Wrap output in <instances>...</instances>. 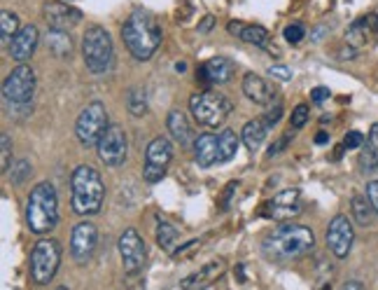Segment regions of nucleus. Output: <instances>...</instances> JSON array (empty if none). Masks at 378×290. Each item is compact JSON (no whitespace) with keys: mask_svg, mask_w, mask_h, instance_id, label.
I'll return each instance as SVG.
<instances>
[{"mask_svg":"<svg viewBox=\"0 0 378 290\" xmlns=\"http://www.w3.org/2000/svg\"><path fill=\"white\" fill-rule=\"evenodd\" d=\"M302 213V192L297 187H288L278 192L266 206H264V218L271 220H290Z\"/></svg>","mask_w":378,"mask_h":290,"instance_id":"nucleus-15","label":"nucleus"},{"mask_svg":"<svg viewBox=\"0 0 378 290\" xmlns=\"http://www.w3.org/2000/svg\"><path fill=\"white\" fill-rule=\"evenodd\" d=\"M269 75L278 80H292V70L288 66H269Z\"/></svg>","mask_w":378,"mask_h":290,"instance_id":"nucleus-39","label":"nucleus"},{"mask_svg":"<svg viewBox=\"0 0 378 290\" xmlns=\"http://www.w3.org/2000/svg\"><path fill=\"white\" fill-rule=\"evenodd\" d=\"M98 246V228L94 223L84 220L73 228V235H70V258L75 260L77 265H87L96 253Z\"/></svg>","mask_w":378,"mask_h":290,"instance_id":"nucleus-14","label":"nucleus"},{"mask_svg":"<svg viewBox=\"0 0 378 290\" xmlns=\"http://www.w3.org/2000/svg\"><path fill=\"white\" fill-rule=\"evenodd\" d=\"M325 33H327V28H325V26H318V31H316V33H313V35H311V40H313V42H318L320 38H323V35H325Z\"/></svg>","mask_w":378,"mask_h":290,"instance_id":"nucleus-47","label":"nucleus"},{"mask_svg":"<svg viewBox=\"0 0 378 290\" xmlns=\"http://www.w3.org/2000/svg\"><path fill=\"white\" fill-rule=\"evenodd\" d=\"M161 38H163V33H161L159 21H156L152 12L142 10V7H138V10H133L128 14V19L122 26L124 45L128 52H131L133 59H138V61L152 59L154 52L161 45Z\"/></svg>","mask_w":378,"mask_h":290,"instance_id":"nucleus-2","label":"nucleus"},{"mask_svg":"<svg viewBox=\"0 0 378 290\" xmlns=\"http://www.w3.org/2000/svg\"><path fill=\"white\" fill-rule=\"evenodd\" d=\"M175 70H177V73H184V70H187V63H184V61L175 63Z\"/></svg>","mask_w":378,"mask_h":290,"instance_id":"nucleus-49","label":"nucleus"},{"mask_svg":"<svg viewBox=\"0 0 378 290\" xmlns=\"http://www.w3.org/2000/svg\"><path fill=\"white\" fill-rule=\"evenodd\" d=\"M339 290H365V284L362 281H346Z\"/></svg>","mask_w":378,"mask_h":290,"instance_id":"nucleus-45","label":"nucleus"},{"mask_svg":"<svg viewBox=\"0 0 378 290\" xmlns=\"http://www.w3.org/2000/svg\"><path fill=\"white\" fill-rule=\"evenodd\" d=\"M351 211H353V220L360 225V228H369L374 220V206H372V202L367 199V197H362V195H355L353 199H351Z\"/></svg>","mask_w":378,"mask_h":290,"instance_id":"nucleus-27","label":"nucleus"},{"mask_svg":"<svg viewBox=\"0 0 378 290\" xmlns=\"http://www.w3.org/2000/svg\"><path fill=\"white\" fill-rule=\"evenodd\" d=\"M313 246H316V235H313L311 228L297 223H285L264 237L262 253L271 263H290V260L309 256Z\"/></svg>","mask_w":378,"mask_h":290,"instance_id":"nucleus-1","label":"nucleus"},{"mask_svg":"<svg viewBox=\"0 0 378 290\" xmlns=\"http://www.w3.org/2000/svg\"><path fill=\"white\" fill-rule=\"evenodd\" d=\"M243 94L250 98L252 103L269 105V103H274V98H276V87H274V84H269L262 75L245 73V77H243Z\"/></svg>","mask_w":378,"mask_h":290,"instance_id":"nucleus-21","label":"nucleus"},{"mask_svg":"<svg viewBox=\"0 0 378 290\" xmlns=\"http://www.w3.org/2000/svg\"><path fill=\"white\" fill-rule=\"evenodd\" d=\"M3 103L12 112H26L31 110L33 96H35V70L28 63H19L3 82Z\"/></svg>","mask_w":378,"mask_h":290,"instance_id":"nucleus-5","label":"nucleus"},{"mask_svg":"<svg viewBox=\"0 0 378 290\" xmlns=\"http://www.w3.org/2000/svg\"><path fill=\"white\" fill-rule=\"evenodd\" d=\"M105 185L94 166L80 164L70 176V204L77 216H96L103 206Z\"/></svg>","mask_w":378,"mask_h":290,"instance_id":"nucleus-3","label":"nucleus"},{"mask_svg":"<svg viewBox=\"0 0 378 290\" xmlns=\"http://www.w3.org/2000/svg\"><path fill=\"white\" fill-rule=\"evenodd\" d=\"M376 35H378V17L376 14H367V17H360L358 21H353L351 28L346 31V45L353 47L355 52H360V49L367 47Z\"/></svg>","mask_w":378,"mask_h":290,"instance_id":"nucleus-17","label":"nucleus"},{"mask_svg":"<svg viewBox=\"0 0 378 290\" xmlns=\"http://www.w3.org/2000/svg\"><path fill=\"white\" fill-rule=\"evenodd\" d=\"M110 126L108 122V110L101 101H91L87 103L80 115H77L75 122V136L82 145H98V140L105 133V129Z\"/></svg>","mask_w":378,"mask_h":290,"instance_id":"nucleus-9","label":"nucleus"},{"mask_svg":"<svg viewBox=\"0 0 378 290\" xmlns=\"http://www.w3.org/2000/svg\"><path fill=\"white\" fill-rule=\"evenodd\" d=\"M38 42H40L38 28H35L33 24L21 26L19 35L12 40V45H10V49H7V52L12 54V59H14V61L26 63V61L35 54V49H38Z\"/></svg>","mask_w":378,"mask_h":290,"instance_id":"nucleus-20","label":"nucleus"},{"mask_svg":"<svg viewBox=\"0 0 378 290\" xmlns=\"http://www.w3.org/2000/svg\"><path fill=\"white\" fill-rule=\"evenodd\" d=\"M26 223L33 235H52L59 225V195L52 183H38L26 202Z\"/></svg>","mask_w":378,"mask_h":290,"instance_id":"nucleus-4","label":"nucleus"},{"mask_svg":"<svg viewBox=\"0 0 378 290\" xmlns=\"http://www.w3.org/2000/svg\"><path fill=\"white\" fill-rule=\"evenodd\" d=\"M96 150H98V157H101V162L105 166H110V169L122 166L126 162V154H128L126 131L119 124H110L101 136V140H98Z\"/></svg>","mask_w":378,"mask_h":290,"instance_id":"nucleus-11","label":"nucleus"},{"mask_svg":"<svg viewBox=\"0 0 378 290\" xmlns=\"http://www.w3.org/2000/svg\"><path fill=\"white\" fill-rule=\"evenodd\" d=\"M56 290H70V288H66V286H59V288H56Z\"/></svg>","mask_w":378,"mask_h":290,"instance_id":"nucleus-50","label":"nucleus"},{"mask_svg":"<svg viewBox=\"0 0 378 290\" xmlns=\"http://www.w3.org/2000/svg\"><path fill=\"white\" fill-rule=\"evenodd\" d=\"M355 242V232H353V223L348 216H334L330 225H327V249L334 258L344 260L348 258V253L353 249Z\"/></svg>","mask_w":378,"mask_h":290,"instance_id":"nucleus-13","label":"nucleus"},{"mask_svg":"<svg viewBox=\"0 0 378 290\" xmlns=\"http://www.w3.org/2000/svg\"><path fill=\"white\" fill-rule=\"evenodd\" d=\"M231 108L234 105L229 98L224 94H220V91H212V89H203V91H198V94H191V98H189L191 117L203 126H220L227 117H229Z\"/></svg>","mask_w":378,"mask_h":290,"instance_id":"nucleus-7","label":"nucleus"},{"mask_svg":"<svg viewBox=\"0 0 378 290\" xmlns=\"http://www.w3.org/2000/svg\"><path fill=\"white\" fill-rule=\"evenodd\" d=\"M191 147H194V162L201 169H208L220 159V143L217 136H212V133H201Z\"/></svg>","mask_w":378,"mask_h":290,"instance_id":"nucleus-22","label":"nucleus"},{"mask_svg":"<svg viewBox=\"0 0 378 290\" xmlns=\"http://www.w3.org/2000/svg\"><path fill=\"white\" fill-rule=\"evenodd\" d=\"M170 159H173V145L166 136H156L149 140L145 150V164H142V178L147 183H159L166 176Z\"/></svg>","mask_w":378,"mask_h":290,"instance_id":"nucleus-10","label":"nucleus"},{"mask_svg":"<svg viewBox=\"0 0 378 290\" xmlns=\"http://www.w3.org/2000/svg\"><path fill=\"white\" fill-rule=\"evenodd\" d=\"M243 28H245L243 21H229V33H231V35H238V38H241V33H243Z\"/></svg>","mask_w":378,"mask_h":290,"instance_id":"nucleus-44","label":"nucleus"},{"mask_svg":"<svg viewBox=\"0 0 378 290\" xmlns=\"http://www.w3.org/2000/svg\"><path fill=\"white\" fill-rule=\"evenodd\" d=\"M309 115H311L309 105H306V103H299L297 108L292 110V129H304L306 122H309Z\"/></svg>","mask_w":378,"mask_h":290,"instance_id":"nucleus-35","label":"nucleus"},{"mask_svg":"<svg viewBox=\"0 0 378 290\" xmlns=\"http://www.w3.org/2000/svg\"><path fill=\"white\" fill-rule=\"evenodd\" d=\"M119 258H122V265H124V272L128 277H135V274L142 272V267H145V242H142V237L135 232L133 228H128L122 232V237H119Z\"/></svg>","mask_w":378,"mask_h":290,"instance_id":"nucleus-12","label":"nucleus"},{"mask_svg":"<svg viewBox=\"0 0 378 290\" xmlns=\"http://www.w3.org/2000/svg\"><path fill=\"white\" fill-rule=\"evenodd\" d=\"M61 267V244L56 239H40L31 251V277L38 286H47Z\"/></svg>","mask_w":378,"mask_h":290,"instance_id":"nucleus-8","label":"nucleus"},{"mask_svg":"<svg viewBox=\"0 0 378 290\" xmlns=\"http://www.w3.org/2000/svg\"><path fill=\"white\" fill-rule=\"evenodd\" d=\"M360 166H362V171H367V173L378 171V122L372 124V129H369V138H367L365 147H362Z\"/></svg>","mask_w":378,"mask_h":290,"instance_id":"nucleus-25","label":"nucleus"},{"mask_svg":"<svg viewBox=\"0 0 378 290\" xmlns=\"http://www.w3.org/2000/svg\"><path fill=\"white\" fill-rule=\"evenodd\" d=\"M175 239H177V230L170 223L156 225V244H159L163 251H173Z\"/></svg>","mask_w":378,"mask_h":290,"instance_id":"nucleus-32","label":"nucleus"},{"mask_svg":"<svg viewBox=\"0 0 378 290\" xmlns=\"http://www.w3.org/2000/svg\"><path fill=\"white\" fill-rule=\"evenodd\" d=\"M217 143H220V162H229L236 157L238 152V136L236 131L231 129H222L217 136Z\"/></svg>","mask_w":378,"mask_h":290,"instance_id":"nucleus-29","label":"nucleus"},{"mask_svg":"<svg viewBox=\"0 0 378 290\" xmlns=\"http://www.w3.org/2000/svg\"><path fill=\"white\" fill-rule=\"evenodd\" d=\"M45 21L52 28H59V31H70L82 21V12L73 5L61 3V0H52V3L45 5Z\"/></svg>","mask_w":378,"mask_h":290,"instance_id":"nucleus-16","label":"nucleus"},{"mask_svg":"<svg viewBox=\"0 0 378 290\" xmlns=\"http://www.w3.org/2000/svg\"><path fill=\"white\" fill-rule=\"evenodd\" d=\"M236 187H238V183H229V185L224 187L222 204H220V206H222V209H229V204H231V197H234V192H236Z\"/></svg>","mask_w":378,"mask_h":290,"instance_id":"nucleus-41","label":"nucleus"},{"mask_svg":"<svg viewBox=\"0 0 378 290\" xmlns=\"http://www.w3.org/2000/svg\"><path fill=\"white\" fill-rule=\"evenodd\" d=\"M166 126H168L170 136H173L182 147L194 145V140H196V138H194V131H191L189 119H187V115H184L182 110H177V108L170 110L168 117H166Z\"/></svg>","mask_w":378,"mask_h":290,"instance_id":"nucleus-23","label":"nucleus"},{"mask_svg":"<svg viewBox=\"0 0 378 290\" xmlns=\"http://www.w3.org/2000/svg\"><path fill=\"white\" fill-rule=\"evenodd\" d=\"M10 166H12V138L3 133L0 136V171H3V176H7Z\"/></svg>","mask_w":378,"mask_h":290,"instance_id":"nucleus-34","label":"nucleus"},{"mask_svg":"<svg viewBox=\"0 0 378 290\" xmlns=\"http://www.w3.org/2000/svg\"><path fill=\"white\" fill-rule=\"evenodd\" d=\"M367 199L372 202V206H374L376 216H378V180L367 183Z\"/></svg>","mask_w":378,"mask_h":290,"instance_id":"nucleus-40","label":"nucleus"},{"mask_svg":"<svg viewBox=\"0 0 378 290\" xmlns=\"http://www.w3.org/2000/svg\"><path fill=\"white\" fill-rule=\"evenodd\" d=\"M281 115H283V105H281V103H276L274 108H271L262 119H264V124H266V126H274V124H278V119H281Z\"/></svg>","mask_w":378,"mask_h":290,"instance_id":"nucleus-38","label":"nucleus"},{"mask_svg":"<svg viewBox=\"0 0 378 290\" xmlns=\"http://www.w3.org/2000/svg\"><path fill=\"white\" fill-rule=\"evenodd\" d=\"M47 49L59 59H68L73 54V38L68 35V31H59V28H49L45 35Z\"/></svg>","mask_w":378,"mask_h":290,"instance_id":"nucleus-24","label":"nucleus"},{"mask_svg":"<svg viewBox=\"0 0 378 290\" xmlns=\"http://www.w3.org/2000/svg\"><path fill=\"white\" fill-rule=\"evenodd\" d=\"M126 108L133 117H142L147 112V94L142 87H131L126 91Z\"/></svg>","mask_w":378,"mask_h":290,"instance_id":"nucleus-30","label":"nucleus"},{"mask_svg":"<svg viewBox=\"0 0 378 290\" xmlns=\"http://www.w3.org/2000/svg\"><path fill=\"white\" fill-rule=\"evenodd\" d=\"M21 31V24H19V17L14 14L12 10H3L0 12V35H3V47L10 49L12 40L17 38Z\"/></svg>","mask_w":378,"mask_h":290,"instance_id":"nucleus-28","label":"nucleus"},{"mask_svg":"<svg viewBox=\"0 0 378 290\" xmlns=\"http://www.w3.org/2000/svg\"><path fill=\"white\" fill-rule=\"evenodd\" d=\"M365 136L360 131H348L344 136V150H358V147H365Z\"/></svg>","mask_w":378,"mask_h":290,"instance_id":"nucleus-37","label":"nucleus"},{"mask_svg":"<svg viewBox=\"0 0 378 290\" xmlns=\"http://www.w3.org/2000/svg\"><path fill=\"white\" fill-rule=\"evenodd\" d=\"M241 40H245V42H250V45H257V47H266L269 45V31L266 28H262V26H245L243 28V33H241Z\"/></svg>","mask_w":378,"mask_h":290,"instance_id":"nucleus-33","label":"nucleus"},{"mask_svg":"<svg viewBox=\"0 0 378 290\" xmlns=\"http://www.w3.org/2000/svg\"><path fill=\"white\" fill-rule=\"evenodd\" d=\"M31 162L28 159H14L10 171H7V178H10L14 185H21V183H26V178H31Z\"/></svg>","mask_w":378,"mask_h":290,"instance_id":"nucleus-31","label":"nucleus"},{"mask_svg":"<svg viewBox=\"0 0 378 290\" xmlns=\"http://www.w3.org/2000/svg\"><path fill=\"white\" fill-rule=\"evenodd\" d=\"M82 56L87 70L94 75H103L112 68L115 61V47H112L110 33L103 26H89L82 38Z\"/></svg>","mask_w":378,"mask_h":290,"instance_id":"nucleus-6","label":"nucleus"},{"mask_svg":"<svg viewBox=\"0 0 378 290\" xmlns=\"http://www.w3.org/2000/svg\"><path fill=\"white\" fill-rule=\"evenodd\" d=\"M283 35H285V40H288L290 45H299V42L306 38V28L302 24H290V26H285Z\"/></svg>","mask_w":378,"mask_h":290,"instance_id":"nucleus-36","label":"nucleus"},{"mask_svg":"<svg viewBox=\"0 0 378 290\" xmlns=\"http://www.w3.org/2000/svg\"><path fill=\"white\" fill-rule=\"evenodd\" d=\"M212 26H215V17H210V14H208V17H203L201 24H198V33H203V35L210 33Z\"/></svg>","mask_w":378,"mask_h":290,"instance_id":"nucleus-43","label":"nucleus"},{"mask_svg":"<svg viewBox=\"0 0 378 290\" xmlns=\"http://www.w3.org/2000/svg\"><path fill=\"white\" fill-rule=\"evenodd\" d=\"M266 131H269V126L264 124V119H250V122H245V126H243L241 140H243L250 152H257L264 140H266Z\"/></svg>","mask_w":378,"mask_h":290,"instance_id":"nucleus-26","label":"nucleus"},{"mask_svg":"<svg viewBox=\"0 0 378 290\" xmlns=\"http://www.w3.org/2000/svg\"><path fill=\"white\" fill-rule=\"evenodd\" d=\"M330 98V89L327 87H316L311 91V101L313 103H323V101H327Z\"/></svg>","mask_w":378,"mask_h":290,"instance_id":"nucleus-42","label":"nucleus"},{"mask_svg":"<svg viewBox=\"0 0 378 290\" xmlns=\"http://www.w3.org/2000/svg\"><path fill=\"white\" fill-rule=\"evenodd\" d=\"M234 75V63L224 56H215V59L205 61L196 70V80H201L203 87L210 84H227Z\"/></svg>","mask_w":378,"mask_h":290,"instance_id":"nucleus-18","label":"nucleus"},{"mask_svg":"<svg viewBox=\"0 0 378 290\" xmlns=\"http://www.w3.org/2000/svg\"><path fill=\"white\" fill-rule=\"evenodd\" d=\"M222 272H224L222 260H210V263H205L198 272L180 279V288L182 290H205L208 286L215 284L220 277H222Z\"/></svg>","mask_w":378,"mask_h":290,"instance_id":"nucleus-19","label":"nucleus"},{"mask_svg":"<svg viewBox=\"0 0 378 290\" xmlns=\"http://www.w3.org/2000/svg\"><path fill=\"white\" fill-rule=\"evenodd\" d=\"M327 140H330V136H327V133H325V131H320V133H318V136H316V143H318V145H325V143H327Z\"/></svg>","mask_w":378,"mask_h":290,"instance_id":"nucleus-48","label":"nucleus"},{"mask_svg":"<svg viewBox=\"0 0 378 290\" xmlns=\"http://www.w3.org/2000/svg\"><path fill=\"white\" fill-rule=\"evenodd\" d=\"M288 140H290V133H288V136H283V138H281V143H278V145H274V147H271V150H269V157H274L276 152H281L283 147L288 145Z\"/></svg>","mask_w":378,"mask_h":290,"instance_id":"nucleus-46","label":"nucleus"}]
</instances>
